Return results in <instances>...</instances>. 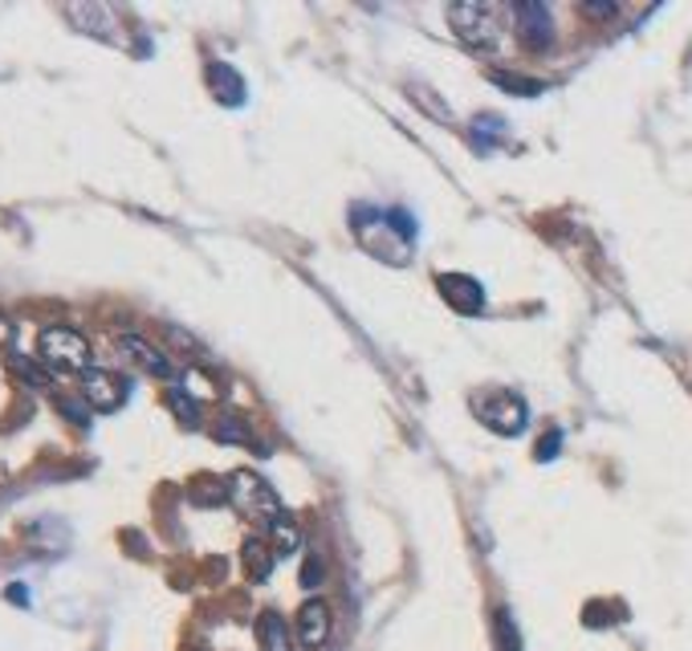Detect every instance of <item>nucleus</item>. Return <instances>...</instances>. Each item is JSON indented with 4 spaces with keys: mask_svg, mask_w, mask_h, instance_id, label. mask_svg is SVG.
<instances>
[{
    "mask_svg": "<svg viewBox=\"0 0 692 651\" xmlns=\"http://www.w3.org/2000/svg\"><path fill=\"white\" fill-rule=\"evenodd\" d=\"M509 17H514L517 38H521L526 50H546L554 41L550 4H541V0H517V4H509Z\"/></svg>",
    "mask_w": 692,
    "mask_h": 651,
    "instance_id": "423d86ee",
    "label": "nucleus"
},
{
    "mask_svg": "<svg viewBox=\"0 0 692 651\" xmlns=\"http://www.w3.org/2000/svg\"><path fill=\"white\" fill-rule=\"evenodd\" d=\"M505 17H509V4H493V0L448 4V21H453L456 38L465 41L468 50H477V53H497V50H502Z\"/></svg>",
    "mask_w": 692,
    "mask_h": 651,
    "instance_id": "f03ea898",
    "label": "nucleus"
},
{
    "mask_svg": "<svg viewBox=\"0 0 692 651\" xmlns=\"http://www.w3.org/2000/svg\"><path fill=\"white\" fill-rule=\"evenodd\" d=\"M216 440H240V444H249V427L240 415H225L220 424H216Z\"/></svg>",
    "mask_w": 692,
    "mask_h": 651,
    "instance_id": "aec40b11",
    "label": "nucleus"
},
{
    "mask_svg": "<svg viewBox=\"0 0 692 651\" xmlns=\"http://www.w3.org/2000/svg\"><path fill=\"white\" fill-rule=\"evenodd\" d=\"M354 237L371 257L388 265H407L412 257V240H415V220L400 208H354Z\"/></svg>",
    "mask_w": 692,
    "mask_h": 651,
    "instance_id": "f257e3e1",
    "label": "nucleus"
},
{
    "mask_svg": "<svg viewBox=\"0 0 692 651\" xmlns=\"http://www.w3.org/2000/svg\"><path fill=\"white\" fill-rule=\"evenodd\" d=\"M118 351H123L138 371H147V375H155V379H172V359H167L159 347H152L147 339L123 334V339H118Z\"/></svg>",
    "mask_w": 692,
    "mask_h": 651,
    "instance_id": "1a4fd4ad",
    "label": "nucleus"
},
{
    "mask_svg": "<svg viewBox=\"0 0 692 651\" xmlns=\"http://www.w3.org/2000/svg\"><path fill=\"white\" fill-rule=\"evenodd\" d=\"M78 391H82V400H86L94 412H118L126 403V395H131L126 379H118L114 371H102V366H90Z\"/></svg>",
    "mask_w": 692,
    "mask_h": 651,
    "instance_id": "0eeeda50",
    "label": "nucleus"
},
{
    "mask_svg": "<svg viewBox=\"0 0 692 651\" xmlns=\"http://www.w3.org/2000/svg\"><path fill=\"white\" fill-rule=\"evenodd\" d=\"M228 502L237 505L240 514H249V517H257V521H265V526H269V521L281 514L277 493L265 485L257 473H249V468H240V473L228 476Z\"/></svg>",
    "mask_w": 692,
    "mask_h": 651,
    "instance_id": "39448f33",
    "label": "nucleus"
},
{
    "mask_svg": "<svg viewBox=\"0 0 692 651\" xmlns=\"http://www.w3.org/2000/svg\"><path fill=\"white\" fill-rule=\"evenodd\" d=\"M167 407L179 415V424L200 427V407H196V400L184 388H167Z\"/></svg>",
    "mask_w": 692,
    "mask_h": 651,
    "instance_id": "dca6fc26",
    "label": "nucleus"
},
{
    "mask_svg": "<svg viewBox=\"0 0 692 651\" xmlns=\"http://www.w3.org/2000/svg\"><path fill=\"white\" fill-rule=\"evenodd\" d=\"M38 359L58 375H86L90 371V342L70 326H45L38 339Z\"/></svg>",
    "mask_w": 692,
    "mask_h": 651,
    "instance_id": "20e7f679",
    "label": "nucleus"
},
{
    "mask_svg": "<svg viewBox=\"0 0 692 651\" xmlns=\"http://www.w3.org/2000/svg\"><path fill=\"white\" fill-rule=\"evenodd\" d=\"M558 448H562V436H558V432H550L546 440H538V461H554V456H558Z\"/></svg>",
    "mask_w": 692,
    "mask_h": 651,
    "instance_id": "5701e85b",
    "label": "nucleus"
},
{
    "mask_svg": "<svg viewBox=\"0 0 692 651\" xmlns=\"http://www.w3.org/2000/svg\"><path fill=\"white\" fill-rule=\"evenodd\" d=\"M9 363H13V371L21 379H25L29 388H38V391H50V375H45V371H41L38 363H29L25 354H13V359H9Z\"/></svg>",
    "mask_w": 692,
    "mask_h": 651,
    "instance_id": "a211bd4d",
    "label": "nucleus"
},
{
    "mask_svg": "<svg viewBox=\"0 0 692 651\" xmlns=\"http://www.w3.org/2000/svg\"><path fill=\"white\" fill-rule=\"evenodd\" d=\"M240 562H245V575H249L252 582H265V578L273 575L277 554L269 550V541L265 538H249L245 546H240Z\"/></svg>",
    "mask_w": 692,
    "mask_h": 651,
    "instance_id": "ddd939ff",
    "label": "nucleus"
},
{
    "mask_svg": "<svg viewBox=\"0 0 692 651\" xmlns=\"http://www.w3.org/2000/svg\"><path fill=\"white\" fill-rule=\"evenodd\" d=\"M436 289H441V298L453 306L456 313H465V318H473V313L485 310V289H481L477 277L468 273H441L436 277Z\"/></svg>",
    "mask_w": 692,
    "mask_h": 651,
    "instance_id": "6e6552de",
    "label": "nucleus"
},
{
    "mask_svg": "<svg viewBox=\"0 0 692 651\" xmlns=\"http://www.w3.org/2000/svg\"><path fill=\"white\" fill-rule=\"evenodd\" d=\"M497 636H502V651H521L517 648V627L509 611H497Z\"/></svg>",
    "mask_w": 692,
    "mask_h": 651,
    "instance_id": "412c9836",
    "label": "nucleus"
},
{
    "mask_svg": "<svg viewBox=\"0 0 692 651\" xmlns=\"http://www.w3.org/2000/svg\"><path fill=\"white\" fill-rule=\"evenodd\" d=\"M497 138H502V118H497V114H481V118H473V143H477L481 151H489Z\"/></svg>",
    "mask_w": 692,
    "mask_h": 651,
    "instance_id": "f3484780",
    "label": "nucleus"
},
{
    "mask_svg": "<svg viewBox=\"0 0 692 651\" xmlns=\"http://www.w3.org/2000/svg\"><path fill=\"white\" fill-rule=\"evenodd\" d=\"M269 550H273L277 558H286V554L302 550V529H298V521H293V517L277 514L273 521H269Z\"/></svg>",
    "mask_w": 692,
    "mask_h": 651,
    "instance_id": "4468645a",
    "label": "nucleus"
},
{
    "mask_svg": "<svg viewBox=\"0 0 692 651\" xmlns=\"http://www.w3.org/2000/svg\"><path fill=\"white\" fill-rule=\"evenodd\" d=\"M257 643H261V651H293L290 627H286V619L277 611L257 614Z\"/></svg>",
    "mask_w": 692,
    "mask_h": 651,
    "instance_id": "f8f14e48",
    "label": "nucleus"
},
{
    "mask_svg": "<svg viewBox=\"0 0 692 651\" xmlns=\"http://www.w3.org/2000/svg\"><path fill=\"white\" fill-rule=\"evenodd\" d=\"M188 497L196 505H225L228 502V480H213V476H200L196 485L188 488Z\"/></svg>",
    "mask_w": 692,
    "mask_h": 651,
    "instance_id": "2eb2a0df",
    "label": "nucleus"
},
{
    "mask_svg": "<svg viewBox=\"0 0 692 651\" xmlns=\"http://www.w3.org/2000/svg\"><path fill=\"white\" fill-rule=\"evenodd\" d=\"M327 639H330V607L322 599L302 602V611H298V643L302 648H322Z\"/></svg>",
    "mask_w": 692,
    "mask_h": 651,
    "instance_id": "9d476101",
    "label": "nucleus"
},
{
    "mask_svg": "<svg viewBox=\"0 0 692 651\" xmlns=\"http://www.w3.org/2000/svg\"><path fill=\"white\" fill-rule=\"evenodd\" d=\"M208 86H213V94L225 102V106H240V102H245V78L228 62L208 65Z\"/></svg>",
    "mask_w": 692,
    "mask_h": 651,
    "instance_id": "9b49d317",
    "label": "nucleus"
},
{
    "mask_svg": "<svg viewBox=\"0 0 692 651\" xmlns=\"http://www.w3.org/2000/svg\"><path fill=\"white\" fill-rule=\"evenodd\" d=\"M582 9H587L591 17H611V13H616V4H582Z\"/></svg>",
    "mask_w": 692,
    "mask_h": 651,
    "instance_id": "393cba45",
    "label": "nucleus"
},
{
    "mask_svg": "<svg viewBox=\"0 0 692 651\" xmlns=\"http://www.w3.org/2000/svg\"><path fill=\"white\" fill-rule=\"evenodd\" d=\"M322 582V558H306V566H302V587L310 590V587H318Z\"/></svg>",
    "mask_w": 692,
    "mask_h": 651,
    "instance_id": "4be33fe9",
    "label": "nucleus"
},
{
    "mask_svg": "<svg viewBox=\"0 0 692 651\" xmlns=\"http://www.w3.org/2000/svg\"><path fill=\"white\" fill-rule=\"evenodd\" d=\"M13 339H17V326L9 322L4 313H0V351H9V347H13Z\"/></svg>",
    "mask_w": 692,
    "mask_h": 651,
    "instance_id": "b1692460",
    "label": "nucleus"
},
{
    "mask_svg": "<svg viewBox=\"0 0 692 651\" xmlns=\"http://www.w3.org/2000/svg\"><path fill=\"white\" fill-rule=\"evenodd\" d=\"M493 82H497V86H505V90H517V94H521V99H534V94H541V82H534V78H517V74H502V70H497V74H493Z\"/></svg>",
    "mask_w": 692,
    "mask_h": 651,
    "instance_id": "6ab92c4d",
    "label": "nucleus"
},
{
    "mask_svg": "<svg viewBox=\"0 0 692 651\" xmlns=\"http://www.w3.org/2000/svg\"><path fill=\"white\" fill-rule=\"evenodd\" d=\"M473 412L485 427H489L493 436H521L529 424V407L526 400L509 388H485L473 395Z\"/></svg>",
    "mask_w": 692,
    "mask_h": 651,
    "instance_id": "7ed1b4c3",
    "label": "nucleus"
}]
</instances>
